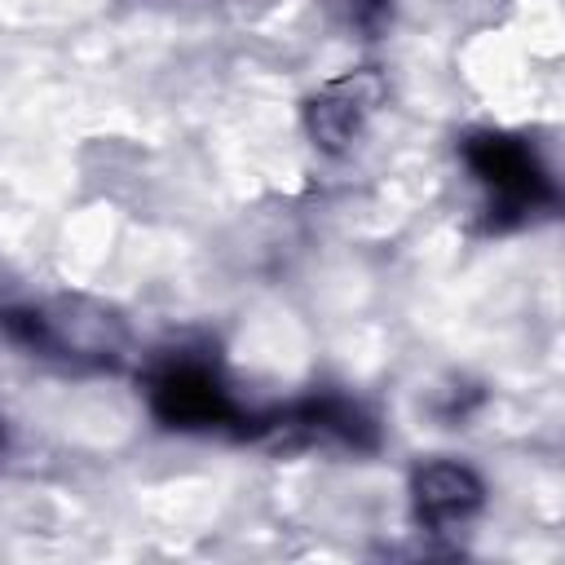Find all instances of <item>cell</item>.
<instances>
[{"label":"cell","instance_id":"6da1fadb","mask_svg":"<svg viewBox=\"0 0 565 565\" xmlns=\"http://www.w3.org/2000/svg\"><path fill=\"white\" fill-rule=\"evenodd\" d=\"M463 159L472 177L490 190V212L521 221L525 212L552 203V181L525 141L508 132H472L463 141Z\"/></svg>","mask_w":565,"mask_h":565},{"label":"cell","instance_id":"3957f363","mask_svg":"<svg viewBox=\"0 0 565 565\" xmlns=\"http://www.w3.org/2000/svg\"><path fill=\"white\" fill-rule=\"evenodd\" d=\"M380 97H384L380 75H371V71L344 75V79L327 84V88L309 102L305 124H309V132H313V141H318L322 150H344V146L358 137L362 119L375 110Z\"/></svg>","mask_w":565,"mask_h":565},{"label":"cell","instance_id":"277c9868","mask_svg":"<svg viewBox=\"0 0 565 565\" xmlns=\"http://www.w3.org/2000/svg\"><path fill=\"white\" fill-rule=\"evenodd\" d=\"M411 494H415L419 521L433 525V530H446V525L468 521V516L481 508L486 486H481V477H477L468 463L433 459V463H419V468H415Z\"/></svg>","mask_w":565,"mask_h":565},{"label":"cell","instance_id":"7a4b0ae2","mask_svg":"<svg viewBox=\"0 0 565 565\" xmlns=\"http://www.w3.org/2000/svg\"><path fill=\"white\" fill-rule=\"evenodd\" d=\"M150 411L163 428L199 433V428H225L238 419V406L230 388L199 362H177L163 366L150 380Z\"/></svg>","mask_w":565,"mask_h":565}]
</instances>
